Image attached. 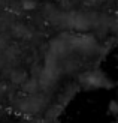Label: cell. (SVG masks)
<instances>
[{
  "label": "cell",
  "instance_id": "6da1fadb",
  "mask_svg": "<svg viewBox=\"0 0 118 123\" xmlns=\"http://www.w3.org/2000/svg\"><path fill=\"white\" fill-rule=\"evenodd\" d=\"M39 107H40V102L36 98H28L24 102H21V111H26V113H34L39 110Z\"/></svg>",
  "mask_w": 118,
  "mask_h": 123
}]
</instances>
